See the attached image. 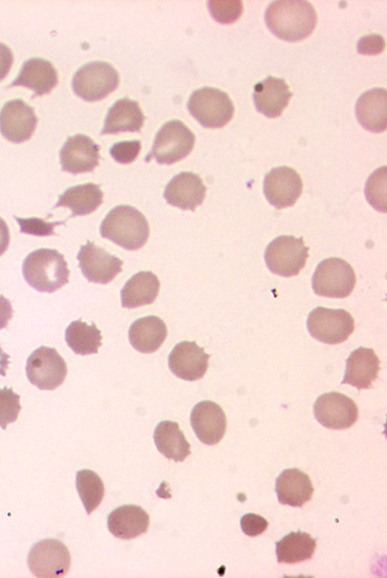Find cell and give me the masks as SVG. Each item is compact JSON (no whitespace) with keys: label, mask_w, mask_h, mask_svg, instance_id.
<instances>
[{"label":"cell","mask_w":387,"mask_h":578,"mask_svg":"<svg viewBox=\"0 0 387 578\" xmlns=\"http://www.w3.org/2000/svg\"><path fill=\"white\" fill-rule=\"evenodd\" d=\"M120 83L117 70L111 63L93 61L84 64L74 75L73 90L85 101L95 102L113 93Z\"/></svg>","instance_id":"5"},{"label":"cell","mask_w":387,"mask_h":578,"mask_svg":"<svg viewBox=\"0 0 387 578\" xmlns=\"http://www.w3.org/2000/svg\"><path fill=\"white\" fill-rule=\"evenodd\" d=\"M38 118L31 105L21 99L8 101L0 110V133L13 143H23L31 139Z\"/></svg>","instance_id":"14"},{"label":"cell","mask_w":387,"mask_h":578,"mask_svg":"<svg viewBox=\"0 0 387 578\" xmlns=\"http://www.w3.org/2000/svg\"><path fill=\"white\" fill-rule=\"evenodd\" d=\"M10 240L9 226L4 219L0 218V256L8 250Z\"/></svg>","instance_id":"42"},{"label":"cell","mask_w":387,"mask_h":578,"mask_svg":"<svg viewBox=\"0 0 387 578\" xmlns=\"http://www.w3.org/2000/svg\"><path fill=\"white\" fill-rule=\"evenodd\" d=\"M70 273L66 259L55 249L35 250L27 256L23 265L26 282L43 293H53L66 286Z\"/></svg>","instance_id":"3"},{"label":"cell","mask_w":387,"mask_h":578,"mask_svg":"<svg viewBox=\"0 0 387 578\" xmlns=\"http://www.w3.org/2000/svg\"><path fill=\"white\" fill-rule=\"evenodd\" d=\"M140 152L141 142L138 140L118 142L112 146L110 151L113 159L121 164L133 163Z\"/></svg>","instance_id":"37"},{"label":"cell","mask_w":387,"mask_h":578,"mask_svg":"<svg viewBox=\"0 0 387 578\" xmlns=\"http://www.w3.org/2000/svg\"><path fill=\"white\" fill-rule=\"evenodd\" d=\"M154 439L158 451L169 460L183 462L191 454V446L177 422H160Z\"/></svg>","instance_id":"30"},{"label":"cell","mask_w":387,"mask_h":578,"mask_svg":"<svg viewBox=\"0 0 387 578\" xmlns=\"http://www.w3.org/2000/svg\"><path fill=\"white\" fill-rule=\"evenodd\" d=\"M10 365V356L0 347V376H6Z\"/></svg>","instance_id":"43"},{"label":"cell","mask_w":387,"mask_h":578,"mask_svg":"<svg viewBox=\"0 0 387 578\" xmlns=\"http://www.w3.org/2000/svg\"><path fill=\"white\" fill-rule=\"evenodd\" d=\"M145 122L140 104L129 98L118 100L107 113L101 135L139 133Z\"/></svg>","instance_id":"24"},{"label":"cell","mask_w":387,"mask_h":578,"mask_svg":"<svg viewBox=\"0 0 387 578\" xmlns=\"http://www.w3.org/2000/svg\"><path fill=\"white\" fill-rule=\"evenodd\" d=\"M275 491L279 503L301 508L312 500L315 489L306 473L298 468H290L277 478Z\"/></svg>","instance_id":"22"},{"label":"cell","mask_w":387,"mask_h":578,"mask_svg":"<svg viewBox=\"0 0 387 578\" xmlns=\"http://www.w3.org/2000/svg\"><path fill=\"white\" fill-rule=\"evenodd\" d=\"M292 97L286 80L272 76L258 82L253 92L256 110L272 119L282 116Z\"/></svg>","instance_id":"20"},{"label":"cell","mask_w":387,"mask_h":578,"mask_svg":"<svg viewBox=\"0 0 387 578\" xmlns=\"http://www.w3.org/2000/svg\"><path fill=\"white\" fill-rule=\"evenodd\" d=\"M160 281L153 272H139L129 278L121 290V304L125 309H136L155 303L160 292Z\"/></svg>","instance_id":"27"},{"label":"cell","mask_w":387,"mask_h":578,"mask_svg":"<svg viewBox=\"0 0 387 578\" xmlns=\"http://www.w3.org/2000/svg\"><path fill=\"white\" fill-rule=\"evenodd\" d=\"M58 84V73L49 60L31 58L23 64L17 78L9 85L13 87H25L34 91L35 97L47 95Z\"/></svg>","instance_id":"21"},{"label":"cell","mask_w":387,"mask_h":578,"mask_svg":"<svg viewBox=\"0 0 387 578\" xmlns=\"http://www.w3.org/2000/svg\"><path fill=\"white\" fill-rule=\"evenodd\" d=\"M206 192L207 187L199 175L181 173L167 184L164 198L171 206L196 211L204 203Z\"/></svg>","instance_id":"19"},{"label":"cell","mask_w":387,"mask_h":578,"mask_svg":"<svg viewBox=\"0 0 387 578\" xmlns=\"http://www.w3.org/2000/svg\"><path fill=\"white\" fill-rule=\"evenodd\" d=\"M101 237L129 251L143 248L149 238V224L137 208L120 205L113 208L100 227Z\"/></svg>","instance_id":"2"},{"label":"cell","mask_w":387,"mask_h":578,"mask_svg":"<svg viewBox=\"0 0 387 578\" xmlns=\"http://www.w3.org/2000/svg\"><path fill=\"white\" fill-rule=\"evenodd\" d=\"M67 362L52 348L40 347L27 361V376L41 391H54L66 380Z\"/></svg>","instance_id":"10"},{"label":"cell","mask_w":387,"mask_h":578,"mask_svg":"<svg viewBox=\"0 0 387 578\" xmlns=\"http://www.w3.org/2000/svg\"><path fill=\"white\" fill-rule=\"evenodd\" d=\"M76 487L86 513L91 515L104 499L105 487L102 479L92 470L84 469L77 473Z\"/></svg>","instance_id":"33"},{"label":"cell","mask_w":387,"mask_h":578,"mask_svg":"<svg viewBox=\"0 0 387 578\" xmlns=\"http://www.w3.org/2000/svg\"><path fill=\"white\" fill-rule=\"evenodd\" d=\"M210 355L195 341H183L169 355L168 366L172 374L186 381L202 379L208 371Z\"/></svg>","instance_id":"17"},{"label":"cell","mask_w":387,"mask_h":578,"mask_svg":"<svg viewBox=\"0 0 387 578\" xmlns=\"http://www.w3.org/2000/svg\"><path fill=\"white\" fill-rule=\"evenodd\" d=\"M66 340L73 352L81 356L97 354L102 346V335L97 326H90L81 320L74 321L68 327Z\"/></svg>","instance_id":"32"},{"label":"cell","mask_w":387,"mask_h":578,"mask_svg":"<svg viewBox=\"0 0 387 578\" xmlns=\"http://www.w3.org/2000/svg\"><path fill=\"white\" fill-rule=\"evenodd\" d=\"M13 308L8 298L0 295V330L8 327L13 317Z\"/></svg>","instance_id":"41"},{"label":"cell","mask_w":387,"mask_h":578,"mask_svg":"<svg viewBox=\"0 0 387 578\" xmlns=\"http://www.w3.org/2000/svg\"><path fill=\"white\" fill-rule=\"evenodd\" d=\"M356 273L352 266L341 259L322 261L312 278L315 294L328 298H346L355 289Z\"/></svg>","instance_id":"8"},{"label":"cell","mask_w":387,"mask_h":578,"mask_svg":"<svg viewBox=\"0 0 387 578\" xmlns=\"http://www.w3.org/2000/svg\"><path fill=\"white\" fill-rule=\"evenodd\" d=\"M77 260L82 274L91 283L110 284L122 272L123 262L93 242L80 248Z\"/></svg>","instance_id":"13"},{"label":"cell","mask_w":387,"mask_h":578,"mask_svg":"<svg viewBox=\"0 0 387 578\" xmlns=\"http://www.w3.org/2000/svg\"><path fill=\"white\" fill-rule=\"evenodd\" d=\"M317 541L309 533L291 532L276 543V556L279 564L295 565L313 559Z\"/></svg>","instance_id":"31"},{"label":"cell","mask_w":387,"mask_h":578,"mask_svg":"<svg viewBox=\"0 0 387 578\" xmlns=\"http://www.w3.org/2000/svg\"><path fill=\"white\" fill-rule=\"evenodd\" d=\"M99 162L100 146L86 135L70 137L60 151L61 168L70 174L92 173Z\"/></svg>","instance_id":"16"},{"label":"cell","mask_w":387,"mask_h":578,"mask_svg":"<svg viewBox=\"0 0 387 578\" xmlns=\"http://www.w3.org/2000/svg\"><path fill=\"white\" fill-rule=\"evenodd\" d=\"M190 422L199 440L206 445L218 444L227 430L225 412L212 401L197 404L191 412Z\"/></svg>","instance_id":"18"},{"label":"cell","mask_w":387,"mask_h":578,"mask_svg":"<svg viewBox=\"0 0 387 578\" xmlns=\"http://www.w3.org/2000/svg\"><path fill=\"white\" fill-rule=\"evenodd\" d=\"M307 325L311 336L327 345L342 344L355 330V320L348 311L322 307L310 313Z\"/></svg>","instance_id":"9"},{"label":"cell","mask_w":387,"mask_h":578,"mask_svg":"<svg viewBox=\"0 0 387 578\" xmlns=\"http://www.w3.org/2000/svg\"><path fill=\"white\" fill-rule=\"evenodd\" d=\"M188 110L206 128H222L234 115L229 95L219 89L202 88L192 93Z\"/></svg>","instance_id":"6"},{"label":"cell","mask_w":387,"mask_h":578,"mask_svg":"<svg viewBox=\"0 0 387 578\" xmlns=\"http://www.w3.org/2000/svg\"><path fill=\"white\" fill-rule=\"evenodd\" d=\"M20 411V396L12 389L0 390V427L6 430L9 424L18 419Z\"/></svg>","instance_id":"35"},{"label":"cell","mask_w":387,"mask_h":578,"mask_svg":"<svg viewBox=\"0 0 387 578\" xmlns=\"http://www.w3.org/2000/svg\"><path fill=\"white\" fill-rule=\"evenodd\" d=\"M265 19L275 36L290 42L308 38L317 25L315 8L303 0H278L267 8Z\"/></svg>","instance_id":"1"},{"label":"cell","mask_w":387,"mask_h":578,"mask_svg":"<svg viewBox=\"0 0 387 578\" xmlns=\"http://www.w3.org/2000/svg\"><path fill=\"white\" fill-rule=\"evenodd\" d=\"M314 415L329 430H348L358 420L359 410L353 399L341 393L321 395L315 402Z\"/></svg>","instance_id":"12"},{"label":"cell","mask_w":387,"mask_h":578,"mask_svg":"<svg viewBox=\"0 0 387 578\" xmlns=\"http://www.w3.org/2000/svg\"><path fill=\"white\" fill-rule=\"evenodd\" d=\"M15 220L20 226V232L30 235H35V237H50V235L55 234V227L62 225L66 222H55L50 223L46 220L39 218L31 219H21L15 217Z\"/></svg>","instance_id":"36"},{"label":"cell","mask_w":387,"mask_h":578,"mask_svg":"<svg viewBox=\"0 0 387 578\" xmlns=\"http://www.w3.org/2000/svg\"><path fill=\"white\" fill-rule=\"evenodd\" d=\"M71 564L68 547L52 539L36 543L28 559L31 572L39 578L64 577L70 571Z\"/></svg>","instance_id":"11"},{"label":"cell","mask_w":387,"mask_h":578,"mask_svg":"<svg viewBox=\"0 0 387 578\" xmlns=\"http://www.w3.org/2000/svg\"><path fill=\"white\" fill-rule=\"evenodd\" d=\"M14 61V56L11 49L0 42V81L5 79L9 74L12 64Z\"/></svg>","instance_id":"40"},{"label":"cell","mask_w":387,"mask_h":578,"mask_svg":"<svg viewBox=\"0 0 387 578\" xmlns=\"http://www.w3.org/2000/svg\"><path fill=\"white\" fill-rule=\"evenodd\" d=\"M149 524L148 513L137 505L116 508L107 519V526L114 537L126 541L141 537L147 532Z\"/></svg>","instance_id":"25"},{"label":"cell","mask_w":387,"mask_h":578,"mask_svg":"<svg viewBox=\"0 0 387 578\" xmlns=\"http://www.w3.org/2000/svg\"><path fill=\"white\" fill-rule=\"evenodd\" d=\"M380 372V359L373 349L359 348L347 360V371L342 384L361 390L373 387Z\"/></svg>","instance_id":"23"},{"label":"cell","mask_w":387,"mask_h":578,"mask_svg":"<svg viewBox=\"0 0 387 578\" xmlns=\"http://www.w3.org/2000/svg\"><path fill=\"white\" fill-rule=\"evenodd\" d=\"M167 327L157 316H146L135 321L129 328L128 338L132 347L143 354L157 352L167 338Z\"/></svg>","instance_id":"26"},{"label":"cell","mask_w":387,"mask_h":578,"mask_svg":"<svg viewBox=\"0 0 387 578\" xmlns=\"http://www.w3.org/2000/svg\"><path fill=\"white\" fill-rule=\"evenodd\" d=\"M385 41L380 35L365 36L360 39L358 52L361 54H379L384 50Z\"/></svg>","instance_id":"39"},{"label":"cell","mask_w":387,"mask_h":578,"mask_svg":"<svg viewBox=\"0 0 387 578\" xmlns=\"http://www.w3.org/2000/svg\"><path fill=\"white\" fill-rule=\"evenodd\" d=\"M212 17L220 24L230 25L239 20L244 12V5L240 0H211L208 3Z\"/></svg>","instance_id":"34"},{"label":"cell","mask_w":387,"mask_h":578,"mask_svg":"<svg viewBox=\"0 0 387 578\" xmlns=\"http://www.w3.org/2000/svg\"><path fill=\"white\" fill-rule=\"evenodd\" d=\"M241 527L248 537L255 538L267 531L269 523L265 518L255 515V513H248L242 518Z\"/></svg>","instance_id":"38"},{"label":"cell","mask_w":387,"mask_h":578,"mask_svg":"<svg viewBox=\"0 0 387 578\" xmlns=\"http://www.w3.org/2000/svg\"><path fill=\"white\" fill-rule=\"evenodd\" d=\"M195 144L196 136L187 125L180 120L168 121L160 128L145 162L155 159L159 164H175L186 158Z\"/></svg>","instance_id":"4"},{"label":"cell","mask_w":387,"mask_h":578,"mask_svg":"<svg viewBox=\"0 0 387 578\" xmlns=\"http://www.w3.org/2000/svg\"><path fill=\"white\" fill-rule=\"evenodd\" d=\"M104 194L100 186L94 183L71 187L59 197L55 208L66 207L72 210L73 217L88 216L102 205Z\"/></svg>","instance_id":"29"},{"label":"cell","mask_w":387,"mask_h":578,"mask_svg":"<svg viewBox=\"0 0 387 578\" xmlns=\"http://www.w3.org/2000/svg\"><path fill=\"white\" fill-rule=\"evenodd\" d=\"M309 259V248L303 238L291 235L278 237L266 249L265 261L269 270L279 276L293 277L300 273Z\"/></svg>","instance_id":"7"},{"label":"cell","mask_w":387,"mask_h":578,"mask_svg":"<svg viewBox=\"0 0 387 578\" xmlns=\"http://www.w3.org/2000/svg\"><path fill=\"white\" fill-rule=\"evenodd\" d=\"M303 188V180L297 171L288 166L273 168L264 181L265 196L277 209L294 206L303 194Z\"/></svg>","instance_id":"15"},{"label":"cell","mask_w":387,"mask_h":578,"mask_svg":"<svg viewBox=\"0 0 387 578\" xmlns=\"http://www.w3.org/2000/svg\"><path fill=\"white\" fill-rule=\"evenodd\" d=\"M387 94L384 89L365 92L358 99L356 115L360 124L373 133H383L387 126Z\"/></svg>","instance_id":"28"}]
</instances>
